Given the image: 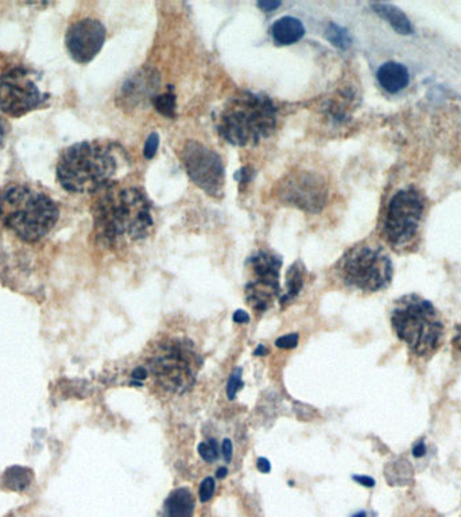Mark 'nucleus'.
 <instances>
[{"label": "nucleus", "instance_id": "obj_1", "mask_svg": "<svg viewBox=\"0 0 461 517\" xmlns=\"http://www.w3.org/2000/svg\"><path fill=\"white\" fill-rule=\"evenodd\" d=\"M92 213L96 236L109 247L143 240L154 226L146 195L131 186L111 183L102 189Z\"/></svg>", "mask_w": 461, "mask_h": 517}, {"label": "nucleus", "instance_id": "obj_2", "mask_svg": "<svg viewBox=\"0 0 461 517\" xmlns=\"http://www.w3.org/2000/svg\"><path fill=\"white\" fill-rule=\"evenodd\" d=\"M124 163L123 151L114 143L81 142L61 154L57 177L61 186L68 192H100L114 183Z\"/></svg>", "mask_w": 461, "mask_h": 517}, {"label": "nucleus", "instance_id": "obj_3", "mask_svg": "<svg viewBox=\"0 0 461 517\" xmlns=\"http://www.w3.org/2000/svg\"><path fill=\"white\" fill-rule=\"evenodd\" d=\"M59 216L56 202L26 183H10L0 189V221L26 241L45 237Z\"/></svg>", "mask_w": 461, "mask_h": 517}, {"label": "nucleus", "instance_id": "obj_4", "mask_svg": "<svg viewBox=\"0 0 461 517\" xmlns=\"http://www.w3.org/2000/svg\"><path fill=\"white\" fill-rule=\"evenodd\" d=\"M277 121V107L268 96L241 92L220 111L217 133L232 146H253L274 133Z\"/></svg>", "mask_w": 461, "mask_h": 517}, {"label": "nucleus", "instance_id": "obj_5", "mask_svg": "<svg viewBox=\"0 0 461 517\" xmlns=\"http://www.w3.org/2000/svg\"><path fill=\"white\" fill-rule=\"evenodd\" d=\"M391 325L400 340L419 357L431 355L443 345L444 322L429 300L416 296H405L391 311Z\"/></svg>", "mask_w": 461, "mask_h": 517}, {"label": "nucleus", "instance_id": "obj_6", "mask_svg": "<svg viewBox=\"0 0 461 517\" xmlns=\"http://www.w3.org/2000/svg\"><path fill=\"white\" fill-rule=\"evenodd\" d=\"M339 274L349 287L364 293H376L391 283L393 263L382 248L364 244L344 255Z\"/></svg>", "mask_w": 461, "mask_h": 517}, {"label": "nucleus", "instance_id": "obj_7", "mask_svg": "<svg viewBox=\"0 0 461 517\" xmlns=\"http://www.w3.org/2000/svg\"><path fill=\"white\" fill-rule=\"evenodd\" d=\"M425 210L422 194L416 189L397 193L387 207L383 235L394 248L406 247L416 237Z\"/></svg>", "mask_w": 461, "mask_h": 517}, {"label": "nucleus", "instance_id": "obj_8", "mask_svg": "<svg viewBox=\"0 0 461 517\" xmlns=\"http://www.w3.org/2000/svg\"><path fill=\"white\" fill-rule=\"evenodd\" d=\"M181 159L188 176L201 190L212 197L223 194V161L216 151L200 142L189 140L181 150Z\"/></svg>", "mask_w": 461, "mask_h": 517}, {"label": "nucleus", "instance_id": "obj_9", "mask_svg": "<svg viewBox=\"0 0 461 517\" xmlns=\"http://www.w3.org/2000/svg\"><path fill=\"white\" fill-rule=\"evenodd\" d=\"M194 360L196 355L188 348L173 343L152 357L150 370L164 389L181 394L193 385Z\"/></svg>", "mask_w": 461, "mask_h": 517}, {"label": "nucleus", "instance_id": "obj_10", "mask_svg": "<svg viewBox=\"0 0 461 517\" xmlns=\"http://www.w3.org/2000/svg\"><path fill=\"white\" fill-rule=\"evenodd\" d=\"M42 93L30 72L23 68L11 69L0 77V111L19 118L42 104Z\"/></svg>", "mask_w": 461, "mask_h": 517}, {"label": "nucleus", "instance_id": "obj_11", "mask_svg": "<svg viewBox=\"0 0 461 517\" xmlns=\"http://www.w3.org/2000/svg\"><path fill=\"white\" fill-rule=\"evenodd\" d=\"M253 281L246 287V296L253 310L263 312L280 294V269L282 262L270 252H259L250 259Z\"/></svg>", "mask_w": 461, "mask_h": 517}, {"label": "nucleus", "instance_id": "obj_12", "mask_svg": "<svg viewBox=\"0 0 461 517\" xmlns=\"http://www.w3.org/2000/svg\"><path fill=\"white\" fill-rule=\"evenodd\" d=\"M283 201L308 212H318L327 202V188L323 178L302 171L287 178L282 185Z\"/></svg>", "mask_w": 461, "mask_h": 517}, {"label": "nucleus", "instance_id": "obj_13", "mask_svg": "<svg viewBox=\"0 0 461 517\" xmlns=\"http://www.w3.org/2000/svg\"><path fill=\"white\" fill-rule=\"evenodd\" d=\"M66 47L78 63H88L102 50L105 42V28L96 19L75 22L66 32Z\"/></svg>", "mask_w": 461, "mask_h": 517}, {"label": "nucleus", "instance_id": "obj_14", "mask_svg": "<svg viewBox=\"0 0 461 517\" xmlns=\"http://www.w3.org/2000/svg\"><path fill=\"white\" fill-rule=\"evenodd\" d=\"M376 78L385 90L390 93H397L407 87L409 72L402 63L386 62L378 69Z\"/></svg>", "mask_w": 461, "mask_h": 517}, {"label": "nucleus", "instance_id": "obj_15", "mask_svg": "<svg viewBox=\"0 0 461 517\" xmlns=\"http://www.w3.org/2000/svg\"><path fill=\"white\" fill-rule=\"evenodd\" d=\"M270 32L275 44L287 46L298 42L304 37L305 29L301 20H298L296 18L282 16L274 22Z\"/></svg>", "mask_w": 461, "mask_h": 517}, {"label": "nucleus", "instance_id": "obj_16", "mask_svg": "<svg viewBox=\"0 0 461 517\" xmlns=\"http://www.w3.org/2000/svg\"><path fill=\"white\" fill-rule=\"evenodd\" d=\"M155 80L148 73L136 74L121 89V99L124 104L135 107L146 100L150 93L154 90Z\"/></svg>", "mask_w": 461, "mask_h": 517}, {"label": "nucleus", "instance_id": "obj_17", "mask_svg": "<svg viewBox=\"0 0 461 517\" xmlns=\"http://www.w3.org/2000/svg\"><path fill=\"white\" fill-rule=\"evenodd\" d=\"M194 499L191 490L179 488L173 490L164 504V517H192Z\"/></svg>", "mask_w": 461, "mask_h": 517}, {"label": "nucleus", "instance_id": "obj_18", "mask_svg": "<svg viewBox=\"0 0 461 517\" xmlns=\"http://www.w3.org/2000/svg\"><path fill=\"white\" fill-rule=\"evenodd\" d=\"M371 7L373 11L387 20L388 25L397 32L403 34V35L413 34V26H412L410 19L398 7L393 4H386V3H373Z\"/></svg>", "mask_w": 461, "mask_h": 517}, {"label": "nucleus", "instance_id": "obj_19", "mask_svg": "<svg viewBox=\"0 0 461 517\" xmlns=\"http://www.w3.org/2000/svg\"><path fill=\"white\" fill-rule=\"evenodd\" d=\"M31 481H32V472L30 469L13 466L3 474L1 485L8 490L22 492L30 487Z\"/></svg>", "mask_w": 461, "mask_h": 517}, {"label": "nucleus", "instance_id": "obj_20", "mask_svg": "<svg viewBox=\"0 0 461 517\" xmlns=\"http://www.w3.org/2000/svg\"><path fill=\"white\" fill-rule=\"evenodd\" d=\"M413 477V468L410 462L400 459L386 468L387 481L391 485H407Z\"/></svg>", "mask_w": 461, "mask_h": 517}, {"label": "nucleus", "instance_id": "obj_21", "mask_svg": "<svg viewBox=\"0 0 461 517\" xmlns=\"http://www.w3.org/2000/svg\"><path fill=\"white\" fill-rule=\"evenodd\" d=\"M304 287V267L294 263L286 274V296H282V303L294 299Z\"/></svg>", "mask_w": 461, "mask_h": 517}, {"label": "nucleus", "instance_id": "obj_22", "mask_svg": "<svg viewBox=\"0 0 461 517\" xmlns=\"http://www.w3.org/2000/svg\"><path fill=\"white\" fill-rule=\"evenodd\" d=\"M325 37L330 44H335L339 49H348L352 42L349 32L342 26H337L335 23L328 26Z\"/></svg>", "mask_w": 461, "mask_h": 517}, {"label": "nucleus", "instance_id": "obj_23", "mask_svg": "<svg viewBox=\"0 0 461 517\" xmlns=\"http://www.w3.org/2000/svg\"><path fill=\"white\" fill-rule=\"evenodd\" d=\"M152 104H154L155 109L160 114H162L164 116L174 118V114H176V99H174L173 95L166 93V95H161V96H155L152 99Z\"/></svg>", "mask_w": 461, "mask_h": 517}, {"label": "nucleus", "instance_id": "obj_24", "mask_svg": "<svg viewBox=\"0 0 461 517\" xmlns=\"http://www.w3.org/2000/svg\"><path fill=\"white\" fill-rule=\"evenodd\" d=\"M197 451L200 457L205 462H215L220 456V447L216 439H209L207 442H201L197 446Z\"/></svg>", "mask_w": 461, "mask_h": 517}, {"label": "nucleus", "instance_id": "obj_25", "mask_svg": "<svg viewBox=\"0 0 461 517\" xmlns=\"http://www.w3.org/2000/svg\"><path fill=\"white\" fill-rule=\"evenodd\" d=\"M243 387V380H241V370L238 368L235 370L231 376H229V380H228V384H227V396L228 399L234 400L237 398L239 391Z\"/></svg>", "mask_w": 461, "mask_h": 517}, {"label": "nucleus", "instance_id": "obj_26", "mask_svg": "<svg viewBox=\"0 0 461 517\" xmlns=\"http://www.w3.org/2000/svg\"><path fill=\"white\" fill-rule=\"evenodd\" d=\"M215 488H216L215 480L212 477H207L201 482V485H200V490H198V499H200V501L201 503L209 501L213 497V494H215Z\"/></svg>", "mask_w": 461, "mask_h": 517}, {"label": "nucleus", "instance_id": "obj_27", "mask_svg": "<svg viewBox=\"0 0 461 517\" xmlns=\"http://www.w3.org/2000/svg\"><path fill=\"white\" fill-rule=\"evenodd\" d=\"M160 146V136L158 133H150L146 143H145V148H143V155L148 158V159H152L157 154V150Z\"/></svg>", "mask_w": 461, "mask_h": 517}, {"label": "nucleus", "instance_id": "obj_28", "mask_svg": "<svg viewBox=\"0 0 461 517\" xmlns=\"http://www.w3.org/2000/svg\"><path fill=\"white\" fill-rule=\"evenodd\" d=\"M297 333H292V334H287V336H282V337H280L278 340L275 341V345L280 349H294L297 346Z\"/></svg>", "mask_w": 461, "mask_h": 517}, {"label": "nucleus", "instance_id": "obj_29", "mask_svg": "<svg viewBox=\"0 0 461 517\" xmlns=\"http://www.w3.org/2000/svg\"><path fill=\"white\" fill-rule=\"evenodd\" d=\"M222 451H223V457L225 459V462H231L232 453H234V446H232V442L229 439H224Z\"/></svg>", "mask_w": 461, "mask_h": 517}, {"label": "nucleus", "instance_id": "obj_30", "mask_svg": "<svg viewBox=\"0 0 461 517\" xmlns=\"http://www.w3.org/2000/svg\"><path fill=\"white\" fill-rule=\"evenodd\" d=\"M352 478H354V481H357L360 485H363L366 488L375 487V480L371 478V477H367V475H354Z\"/></svg>", "mask_w": 461, "mask_h": 517}, {"label": "nucleus", "instance_id": "obj_31", "mask_svg": "<svg viewBox=\"0 0 461 517\" xmlns=\"http://www.w3.org/2000/svg\"><path fill=\"white\" fill-rule=\"evenodd\" d=\"M281 6V1H259L258 7L266 13H271Z\"/></svg>", "mask_w": 461, "mask_h": 517}, {"label": "nucleus", "instance_id": "obj_32", "mask_svg": "<svg viewBox=\"0 0 461 517\" xmlns=\"http://www.w3.org/2000/svg\"><path fill=\"white\" fill-rule=\"evenodd\" d=\"M425 454H426V444H425L424 441H418V442L414 444V447H413V456H414L416 458H421V457H424Z\"/></svg>", "mask_w": 461, "mask_h": 517}, {"label": "nucleus", "instance_id": "obj_33", "mask_svg": "<svg viewBox=\"0 0 461 517\" xmlns=\"http://www.w3.org/2000/svg\"><path fill=\"white\" fill-rule=\"evenodd\" d=\"M256 468H258V470L261 472V473H270V470H271V463H270V461L266 458H259L258 459V462H256Z\"/></svg>", "mask_w": 461, "mask_h": 517}, {"label": "nucleus", "instance_id": "obj_34", "mask_svg": "<svg viewBox=\"0 0 461 517\" xmlns=\"http://www.w3.org/2000/svg\"><path fill=\"white\" fill-rule=\"evenodd\" d=\"M234 321H235L237 324H247V322H250V315H249L246 311H235V314H234Z\"/></svg>", "mask_w": 461, "mask_h": 517}, {"label": "nucleus", "instance_id": "obj_35", "mask_svg": "<svg viewBox=\"0 0 461 517\" xmlns=\"http://www.w3.org/2000/svg\"><path fill=\"white\" fill-rule=\"evenodd\" d=\"M133 379L134 380H139V382H142V380H145L146 379V376H148V372H146V370L145 368H142V367H138L136 370H134V372H133Z\"/></svg>", "mask_w": 461, "mask_h": 517}, {"label": "nucleus", "instance_id": "obj_36", "mask_svg": "<svg viewBox=\"0 0 461 517\" xmlns=\"http://www.w3.org/2000/svg\"><path fill=\"white\" fill-rule=\"evenodd\" d=\"M453 343H455V348L457 349V352L461 355V324L456 327V333H455V337H453Z\"/></svg>", "mask_w": 461, "mask_h": 517}, {"label": "nucleus", "instance_id": "obj_37", "mask_svg": "<svg viewBox=\"0 0 461 517\" xmlns=\"http://www.w3.org/2000/svg\"><path fill=\"white\" fill-rule=\"evenodd\" d=\"M6 133H7V127H6V123L0 118V147L3 146L4 143V139H6Z\"/></svg>", "mask_w": 461, "mask_h": 517}, {"label": "nucleus", "instance_id": "obj_38", "mask_svg": "<svg viewBox=\"0 0 461 517\" xmlns=\"http://www.w3.org/2000/svg\"><path fill=\"white\" fill-rule=\"evenodd\" d=\"M255 355H268V349L263 346V345H259L258 348H256V351H255V353H253Z\"/></svg>", "mask_w": 461, "mask_h": 517}, {"label": "nucleus", "instance_id": "obj_39", "mask_svg": "<svg viewBox=\"0 0 461 517\" xmlns=\"http://www.w3.org/2000/svg\"><path fill=\"white\" fill-rule=\"evenodd\" d=\"M227 474H228V469H227V468H220V469L217 470V473H216V477H217V478H220V480H223V478L227 477Z\"/></svg>", "mask_w": 461, "mask_h": 517}, {"label": "nucleus", "instance_id": "obj_40", "mask_svg": "<svg viewBox=\"0 0 461 517\" xmlns=\"http://www.w3.org/2000/svg\"><path fill=\"white\" fill-rule=\"evenodd\" d=\"M352 517H367V515L364 512H359L357 515H354Z\"/></svg>", "mask_w": 461, "mask_h": 517}]
</instances>
